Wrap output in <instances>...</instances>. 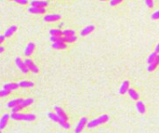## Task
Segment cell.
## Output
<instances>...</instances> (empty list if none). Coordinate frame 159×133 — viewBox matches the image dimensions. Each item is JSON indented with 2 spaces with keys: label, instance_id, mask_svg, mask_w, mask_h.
<instances>
[{
  "label": "cell",
  "instance_id": "23",
  "mask_svg": "<svg viewBox=\"0 0 159 133\" xmlns=\"http://www.w3.org/2000/svg\"><path fill=\"white\" fill-rule=\"evenodd\" d=\"M19 87L21 88H31V87L34 86V83L31 82V81H26V80H24V81H21L18 83Z\"/></svg>",
  "mask_w": 159,
  "mask_h": 133
},
{
  "label": "cell",
  "instance_id": "14",
  "mask_svg": "<svg viewBox=\"0 0 159 133\" xmlns=\"http://www.w3.org/2000/svg\"><path fill=\"white\" fill-rule=\"evenodd\" d=\"M95 25H93V24H91V25H88V26H86V27H84L82 30V32H81V35L82 36H86V35H88L89 34H91L92 32H94L95 31Z\"/></svg>",
  "mask_w": 159,
  "mask_h": 133
},
{
  "label": "cell",
  "instance_id": "20",
  "mask_svg": "<svg viewBox=\"0 0 159 133\" xmlns=\"http://www.w3.org/2000/svg\"><path fill=\"white\" fill-rule=\"evenodd\" d=\"M159 61V54L156 53V52H153V53H151L150 54V56L148 57V63H152V62L153 61Z\"/></svg>",
  "mask_w": 159,
  "mask_h": 133
},
{
  "label": "cell",
  "instance_id": "19",
  "mask_svg": "<svg viewBox=\"0 0 159 133\" xmlns=\"http://www.w3.org/2000/svg\"><path fill=\"white\" fill-rule=\"evenodd\" d=\"M19 88V84H16V83H8V84L3 86L4 89H8V90H14L17 89Z\"/></svg>",
  "mask_w": 159,
  "mask_h": 133
},
{
  "label": "cell",
  "instance_id": "38",
  "mask_svg": "<svg viewBox=\"0 0 159 133\" xmlns=\"http://www.w3.org/2000/svg\"><path fill=\"white\" fill-rule=\"evenodd\" d=\"M100 1H107V0H100Z\"/></svg>",
  "mask_w": 159,
  "mask_h": 133
},
{
  "label": "cell",
  "instance_id": "31",
  "mask_svg": "<svg viewBox=\"0 0 159 133\" xmlns=\"http://www.w3.org/2000/svg\"><path fill=\"white\" fill-rule=\"evenodd\" d=\"M123 0H110V5L111 7H115L117 5H119L120 3H122Z\"/></svg>",
  "mask_w": 159,
  "mask_h": 133
},
{
  "label": "cell",
  "instance_id": "39",
  "mask_svg": "<svg viewBox=\"0 0 159 133\" xmlns=\"http://www.w3.org/2000/svg\"><path fill=\"white\" fill-rule=\"evenodd\" d=\"M0 133H1V131H0Z\"/></svg>",
  "mask_w": 159,
  "mask_h": 133
},
{
  "label": "cell",
  "instance_id": "35",
  "mask_svg": "<svg viewBox=\"0 0 159 133\" xmlns=\"http://www.w3.org/2000/svg\"><path fill=\"white\" fill-rule=\"evenodd\" d=\"M5 38H6L5 35H0V45H1L4 41H5Z\"/></svg>",
  "mask_w": 159,
  "mask_h": 133
},
{
  "label": "cell",
  "instance_id": "27",
  "mask_svg": "<svg viewBox=\"0 0 159 133\" xmlns=\"http://www.w3.org/2000/svg\"><path fill=\"white\" fill-rule=\"evenodd\" d=\"M63 37L64 35H51V41L53 42H57V41H63Z\"/></svg>",
  "mask_w": 159,
  "mask_h": 133
},
{
  "label": "cell",
  "instance_id": "21",
  "mask_svg": "<svg viewBox=\"0 0 159 133\" xmlns=\"http://www.w3.org/2000/svg\"><path fill=\"white\" fill-rule=\"evenodd\" d=\"M17 31V26H15V25H12V26H10L8 30H6V32H5V35L6 37H10V36H12V35L14 34V33Z\"/></svg>",
  "mask_w": 159,
  "mask_h": 133
},
{
  "label": "cell",
  "instance_id": "32",
  "mask_svg": "<svg viewBox=\"0 0 159 133\" xmlns=\"http://www.w3.org/2000/svg\"><path fill=\"white\" fill-rule=\"evenodd\" d=\"M152 19L153 20H159V10L153 12L152 14Z\"/></svg>",
  "mask_w": 159,
  "mask_h": 133
},
{
  "label": "cell",
  "instance_id": "28",
  "mask_svg": "<svg viewBox=\"0 0 159 133\" xmlns=\"http://www.w3.org/2000/svg\"><path fill=\"white\" fill-rule=\"evenodd\" d=\"M63 35L66 36V35H75V31L74 30H70V29H68V30H64L63 31Z\"/></svg>",
  "mask_w": 159,
  "mask_h": 133
},
{
  "label": "cell",
  "instance_id": "17",
  "mask_svg": "<svg viewBox=\"0 0 159 133\" xmlns=\"http://www.w3.org/2000/svg\"><path fill=\"white\" fill-rule=\"evenodd\" d=\"M136 108H137V110H138V112H139L140 114H141V115L145 114V112H146V108H145L144 103L142 102L138 101V102H137V103H136Z\"/></svg>",
  "mask_w": 159,
  "mask_h": 133
},
{
  "label": "cell",
  "instance_id": "10",
  "mask_svg": "<svg viewBox=\"0 0 159 133\" xmlns=\"http://www.w3.org/2000/svg\"><path fill=\"white\" fill-rule=\"evenodd\" d=\"M28 11L32 14H44L46 12L45 8H39V7H31L28 9Z\"/></svg>",
  "mask_w": 159,
  "mask_h": 133
},
{
  "label": "cell",
  "instance_id": "24",
  "mask_svg": "<svg viewBox=\"0 0 159 133\" xmlns=\"http://www.w3.org/2000/svg\"><path fill=\"white\" fill-rule=\"evenodd\" d=\"M158 65H159V61H153V62H152V63H150L148 65L147 70H148L149 72H153V71H154V70H156L158 67Z\"/></svg>",
  "mask_w": 159,
  "mask_h": 133
},
{
  "label": "cell",
  "instance_id": "25",
  "mask_svg": "<svg viewBox=\"0 0 159 133\" xmlns=\"http://www.w3.org/2000/svg\"><path fill=\"white\" fill-rule=\"evenodd\" d=\"M34 102V100L33 99H26V100H24V102H23V103L21 104V106H22L23 108H26V107H27V106H29V105H31L32 103Z\"/></svg>",
  "mask_w": 159,
  "mask_h": 133
},
{
  "label": "cell",
  "instance_id": "37",
  "mask_svg": "<svg viewBox=\"0 0 159 133\" xmlns=\"http://www.w3.org/2000/svg\"><path fill=\"white\" fill-rule=\"evenodd\" d=\"M4 49H5V48H4L2 46H0V53H2L4 51Z\"/></svg>",
  "mask_w": 159,
  "mask_h": 133
},
{
  "label": "cell",
  "instance_id": "8",
  "mask_svg": "<svg viewBox=\"0 0 159 133\" xmlns=\"http://www.w3.org/2000/svg\"><path fill=\"white\" fill-rule=\"evenodd\" d=\"M129 89H130V82H129L128 80H125L122 83V84H121V87L119 89V93L124 95V94L128 92Z\"/></svg>",
  "mask_w": 159,
  "mask_h": 133
},
{
  "label": "cell",
  "instance_id": "3",
  "mask_svg": "<svg viewBox=\"0 0 159 133\" xmlns=\"http://www.w3.org/2000/svg\"><path fill=\"white\" fill-rule=\"evenodd\" d=\"M48 116L50 117V119H52L53 122H56L58 124H60L61 125V127H63L64 128H66V130H68V128H70V125L68 121H64V120H62L59 116H58L56 115V113L54 114V113H49L48 114Z\"/></svg>",
  "mask_w": 159,
  "mask_h": 133
},
{
  "label": "cell",
  "instance_id": "9",
  "mask_svg": "<svg viewBox=\"0 0 159 133\" xmlns=\"http://www.w3.org/2000/svg\"><path fill=\"white\" fill-rule=\"evenodd\" d=\"M54 110H55L56 115H57L58 116H59V117H60L62 120H64V121H68V115H66V114L65 113L64 110H63L61 107H59V106H55V107H54Z\"/></svg>",
  "mask_w": 159,
  "mask_h": 133
},
{
  "label": "cell",
  "instance_id": "34",
  "mask_svg": "<svg viewBox=\"0 0 159 133\" xmlns=\"http://www.w3.org/2000/svg\"><path fill=\"white\" fill-rule=\"evenodd\" d=\"M145 3L148 8H153V0H145Z\"/></svg>",
  "mask_w": 159,
  "mask_h": 133
},
{
  "label": "cell",
  "instance_id": "16",
  "mask_svg": "<svg viewBox=\"0 0 159 133\" xmlns=\"http://www.w3.org/2000/svg\"><path fill=\"white\" fill-rule=\"evenodd\" d=\"M24 102V99H15V100H12V101L9 102L8 103V107L9 108H13L15 106H18L21 105Z\"/></svg>",
  "mask_w": 159,
  "mask_h": 133
},
{
  "label": "cell",
  "instance_id": "1",
  "mask_svg": "<svg viewBox=\"0 0 159 133\" xmlns=\"http://www.w3.org/2000/svg\"><path fill=\"white\" fill-rule=\"evenodd\" d=\"M11 119L14 120H18V121H34L37 118V116L33 114H20V113H15V114H11L10 115Z\"/></svg>",
  "mask_w": 159,
  "mask_h": 133
},
{
  "label": "cell",
  "instance_id": "4",
  "mask_svg": "<svg viewBox=\"0 0 159 133\" xmlns=\"http://www.w3.org/2000/svg\"><path fill=\"white\" fill-rule=\"evenodd\" d=\"M15 62H16V65L18 66V68L22 71V73L24 74H27L29 72V69L27 67V65L26 63V61H23L21 58H16V60H15Z\"/></svg>",
  "mask_w": 159,
  "mask_h": 133
},
{
  "label": "cell",
  "instance_id": "2",
  "mask_svg": "<svg viewBox=\"0 0 159 133\" xmlns=\"http://www.w3.org/2000/svg\"><path fill=\"white\" fill-rule=\"evenodd\" d=\"M108 121H109V115H102L98 116L97 118H95L94 120H92V121L88 122V124H87L86 127L88 128H93L95 127L99 126V125L105 124Z\"/></svg>",
  "mask_w": 159,
  "mask_h": 133
},
{
  "label": "cell",
  "instance_id": "30",
  "mask_svg": "<svg viewBox=\"0 0 159 133\" xmlns=\"http://www.w3.org/2000/svg\"><path fill=\"white\" fill-rule=\"evenodd\" d=\"M24 108L21 106V105H18V106H15L13 108H11V114H15V113H19L21 110H23Z\"/></svg>",
  "mask_w": 159,
  "mask_h": 133
},
{
  "label": "cell",
  "instance_id": "36",
  "mask_svg": "<svg viewBox=\"0 0 159 133\" xmlns=\"http://www.w3.org/2000/svg\"><path fill=\"white\" fill-rule=\"evenodd\" d=\"M154 52H156L159 54V43L156 45V49H154Z\"/></svg>",
  "mask_w": 159,
  "mask_h": 133
},
{
  "label": "cell",
  "instance_id": "40",
  "mask_svg": "<svg viewBox=\"0 0 159 133\" xmlns=\"http://www.w3.org/2000/svg\"><path fill=\"white\" fill-rule=\"evenodd\" d=\"M13 1H14V0H13Z\"/></svg>",
  "mask_w": 159,
  "mask_h": 133
},
{
  "label": "cell",
  "instance_id": "18",
  "mask_svg": "<svg viewBox=\"0 0 159 133\" xmlns=\"http://www.w3.org/2000/svg\"><path fill=\"white\" fill-rule=\"evenodd\" d=\"M128 95H129V97H130L132 100H134V101H138V100L140 99L139 93L137 92L136 89H134L132 88H130V89H128Z\"/></svg>",
  "mask_w": 159,
  "mask_h": 133
},
{
  "label": "cell",
  "instance_id": "7",
  "mask_svg": "<svg viewBox=\"0 0 159 133\" xmlns=\"http://www.w3.org/2000/svg\"><path fill=\"white\" fill-rule=\"evenodd\" d=\"M59 20H61V15L59 14H48L45 15L44 17V20L46 23H54Z\"/></svg>",
  "mask_w": 159,
  "mask_h": 133
},
{
  "label": "cell",
  "instance_id": "5",
  "mask_svg": "<svg viewBox=\"0 0 159 133\" xmlns=\"http://www.w3.org/2000/svg\"><path fill=\"white\" fill-rule=\"evenodd\" d=\"M87 124H88V120H87V118L82 117L81 120L79 121V123L77 124L76 128H75V133H81L83 130V128L87 126Z\"/></svg>",
  "mask_w": 159,
  "mask_h": 133
},
{
  "label": "cell",
  "instance_id": "33",
  "mask_svg": "<svg viewBox=\"0 0 159 133\" xmlns=\"http://www.w3.org/2000/svg\"><path fill=\"white\" fill-rule=\"evenodd\" d=\"M14 1L17 4H20V5H26V4H28V0H14Z\"/></svg>",
  "mask_w": 159,
  "mask_h": 133
},
{
  "label": "cell",
  "instance_id": "11",
  "mask_svg": "<svg viewBox=\"0 0 159 133\" xmlns=\"http://www.w3.org/2000/svg\"><path fill=\"white\" fill-rule=\"evenodd\" d=\"M34 50H35V44L32 42L28 43L26 49H24V55L26 57H30L33 54V52H34Z\"/></svg>",
  "mask_w": 159,
  "mask_h": 133
},
{
  "label": "cell",
  "instance_id": "12",
  "mask_svg": "<svg viewBox=\"0 0 159 133\" xmlns=\"http://www.w3.org/2000/svg\"><path fill=\"white\" fill-rule=\"evenodd\" d=\"M53 48L57 49V50H62V49H65L68 47V45H66V42L64 41H57V42H53Z\"/></svg>",
  "mask_w": 159,
  "mask_h": 133
},
{
  "label": "cell",
  "instance_id": "15",
  "mask_svg": "<svg viewBox=\"0 0 159 133\" xmlns=\"http://www.w3.org/2000/svg\"><path fill=\"white\" fill-rule=\"evenodd\" d=\"M10 117V116L8 115V114H5L1 117V119H0V130H3V128H5V127L7 126V124H8V122H9Z\"/></svg>",
  "mask_w": 159,
  "mask_h": 133
},
{
  "label": "cell",
  "instance_id": "26",
  "mask_svg": "<svg viewBox=\"0 0 159 133\" xmlns=\"http://www.w3.org/2000/svg\"><path fill=\"white\" fill-rule=\"evenodd\" d=\"M50 34L51 35H63V31H61L60 29H51Z\"/></svg>",
  "mask_w": 159,
  "mask_h": 133
},
{
  "label": "cell",
  "instance_id": "13",
  "mask_svg": "<svg viewBox=\"0 0 159 133\" xmlns=\"http://www.w3.org/2000/svg\"><path fill=\"white\" fill-rule=\"evenodd\" d=\"M31 7H39V8H46L48 6L47 1H41V0H32L30 2Z\"/></svg>",
  "mask_w": 159,
  "mask_h": 133
},
{
  "label": "cell",
  "instance_id": "6",
  "mask_svg": "<svg viewBox=\"0 0 159 133\" xmlns=\"http://www.w3.org/2000/svg\"><path fill=\"white\" fill-rule=\"evenodd\" d=\"M24 61H26V63L27 65V67L29 69V71H31L32 73H35V74H37L39 73V67L34 63V61H33L31 59H29V58H26V60H24Z\"/></svg>",
  "mask_w": 159,
  "mask_h": 133
},
{
  "label": "cell",
  "instance_id": "29",
  "mask_svg": "<svg viewBox=\"0 0 159 133\" xmlns=\"http://www.w3.org/2000/svg\"><path fill=\"white\" fill-rule=\"evenodd\" d=\"M11 93V90H8V89H2L0 90V97H6L8 95H10Z\"/></svg>",
  "mask_w": 159,
  "mask_h": 133
},
{
  "label": "cell",
  "instance_id": "22",
  "mask_svg": "<svg viewBox=\"0 0 159 133\" xmlns=\"http://www.w3.org/2000/svg\"><path fill=\"white\" fill-rule=\"evenodd\" d=\"M76 40H77L76 35H66V36L63 37V41L66 42V44L68 43H74Z\"/></svg>",
  "mask_w": 159,
  "mask_h": 133
}]
</instances>
